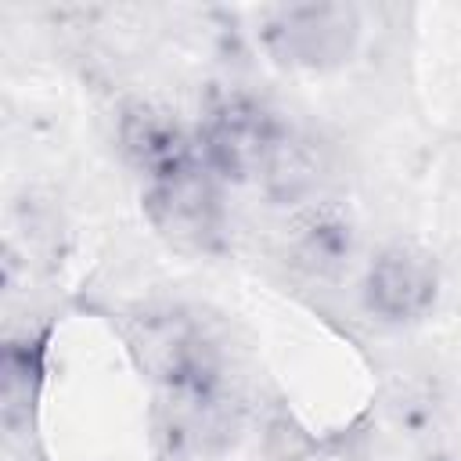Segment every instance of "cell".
Wrapping results in <instances>:
<instances>
[{"instance_id": "1", "label": "cell", "mask_w": 461, "mask_h": 461, "mask_svg": "<svg viewBox=\"0 0 461 461\" xmlns=\"http://www.w3.org/2000/svg\"><path fill=\"white\" fill-rule=\"evenodd\" d=\"M198 151L216 169V176L227 180L288 184V169H299V155L288 130L249 97L220 101L209 112Z\"/></svg>"}, {"instance_id": "2", "label": "cell", "mask_w": 461, "mask_h": 461, "mask_svg": "<svg viewBox=\"0 0 461 461\" xmlns=\"http://www.w3.org/2000/svg\"><path fill=\"white\" fill-rule=\"evenodd\" d=\"M216 180V169L194 148L148 173L144 209L155 230L180 249H216L223 238V202Z\"/></svg>"}, {"instance_id": "3", "label": "cell", "mask_w": 461, "mask_h": 461, "mask_svg": "<svg viewBox=\"0 0 461 461\" xmlns=\"http://www.w3.org/2000/svg\"><path fill=\"white\" fill-rule=\"evenodd\" d=\"M360 40V18L342 4H306L281 7L267 25L270 50L303 68H331L342 65Z\"/></svg>"}, {"instance_id": "4", "label": "cell", "mask_w": 461, "mask_h": 461, "mask_svg": "<svg viewBox=\"0 0 461 461\" xmlns=\"http://www.w3.org/2000/svg\"><path fill=\"white\" fill-rule=\"evenodd\" d=\"M436 299V267L421 249L393 245L375 256L364 277V303L382 321H418Z\"/></svg>"}]
</instances>
